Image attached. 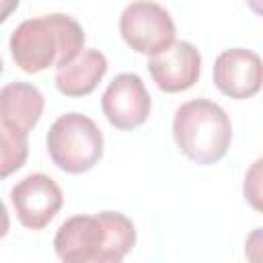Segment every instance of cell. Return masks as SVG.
<instances>
[{"label":"cell","mask_w":263,"mask_h":263,"mask_svg":"<svg viewBox=\"0 0 263 263\" xmlns=\"http://www.w3.org/2000/svg\"><path fill=\"white\" fill-rule=\"evenodd\" d=\"M136 245V226L121 212L78 214L64 220L53 249L64 263H119Z\"/></svg>","instance_id":"obj_1"},{"label":"cell","mask_w":263,"mask_h":263,"mask_svg":"<svg viewBox=\"0 0 263 263\" xmlns=\"http://www.w3.org/2000/svg\"><path fill=\"white\" fill-rule=\"evenodd\" d=\"M82 25L64 12L23 21L10 35L8 47L14 64L27 74L60 68L84 49Z\"/></svg>","instance_id":"obj_2"},{"label":"cell","mask_w":263,"mask_h":263,"mask_svg":"<svg viewBox=\"0 0 263 263\" xmlns=\"http://www.w3.org/2000/svg\"><path fill=\"white\" fill-rule=\"evenodd\" d=\"M173 138L189 160L214 164L222 160L230 148L232 123L218 103L210 99H191L175 111Z\"/></svg>","instance_id":"obj_3"},{"label":"cell","mask_w":263,"mask_h":263,"mask_svg":"<svg viewBox=\"0 0 263 263\" xmlns=\"http://www.w3.org/2000/svg\"><path fill=\"white\" fill-rule=\"evenodd\" d=\"M45 144L51 162L60 171L82 175L101 160L105 140L103 132L88 115L72 111L51 123Z\"/></svg>","instance_id":"obj_4"},{"label":"cell","mask_w":263,"mask_h":263,"mask_svg":"<svg viewBox=\"0 0 263 263\" xmlns=\"http://www.w3.org/2000/svg\"><path fill=\"white\" fill-rule=\"evenodd\" d=\"M119 33L134 51L154 55L175 41L177 27L164 6L152 0H136L123 8Z\"/></svg>","instance_id":"obj_5"},{"label":"cell","mask_w":263,"mask_h":263,"mask_svg":"<svg viewBox=\"0 0 263 263\" xmlns=\"http://www.w3.org/2000/svg\"><path fill=\"white\" fill-rule=\"evenodd\" d=\"M10 201L18 222L29 230L45 228L62 210L60 185L45 173H31L10 189Z\"/></svg>","instance_id":"obj_6"},{"label":"cell","mask_w":263,"mask_h":263,"mask_svg":"<svg viewBox=\"0 0 263 263\" xmlns=\"http://www.w3.org/2000/svg\"><path fill=\"white\" fill-rule=\"evenodd\" d=\"M101 109L107 121L117 129H136L140 127L152 109V99L134 72L117 74L101 97Z\"/></svg>","instance_id":"obj_7"},{"label":"cell","mask_w":263,"mask_h":263,"mask_svg":"<svg viewBox=\"0 0 263 263\" xmlns=\"http://www.w3.org/2000/svg\"><path fill=\"white\" fill-rule=\"evenodd\" d=\"M263 64L257 51L247 47L224 49L214 62V84L230 99H251L259 92Z\"/></svg>","instance_id":"obj_8"},{"label":"cell","mask_w":263,"mask_h":263,"mask_svg":"<svg viewBox=\"0 0 263 263\" xmlns=\"http://www.w3.org/2000/svg\"><path fill=\"white\" fill-rule=\"evenodd\" d=\"M148 72L156 86L164 92L187 90L199 80L201 53L189 41H173L162 51L150 55Z\"/></svg>","instance_id":"obj_9"},{"label":"cell","mask_w":263,"mask_h":263,"mask_svg":"<svg viewBox=\"0 0 263 263\" xmlns=\"http://www.w3.org/2000/svg\"><path fill=\"white\" fill-rule=\"evenodd\" d=\"M43 92L31 82H8L0 88V123L29 136L43 115Z\"/></svg>","instance_id":"obj_10"},{"label":"cell","mask_w":263,"mask_h":263,"mask_svg":"<svg viewBox=\"0 0 263 263\" xmlns=\"http://www.w3.org/2000/svg\"><path fill=\"white\" fill-rule=\"evenodd\" d=\"M107 72V58L99 49H82L74 60L55 68V86L66 97L90 95Z\"/></svg>","instance_id":"obj_11"},{"label":"cell","mask_w":263,"mask_h":263,"mask_svg":"<svg viewBox=\"0 0 263 263\" xmlns=\"http://www.w3.org/2000/svg\"><path fill=\"white\" fill-rule=\"evenodd\" d=\"M29 156V142L27 136L12 132L4 123H0V179L10 177L16 173Z\"/></svg>","instance_id":"obj_12"},{"label":"cell","mask_w":263,"mask_h":263,"mask_svg":"<svg viewBox=\"0 0 263 263\" xmlns=\"http://www.w3.org/2000/svg\"><path fill=\"white\" fill-rule=\"evenodd\" d=\"M259 164H261V160H255V164L251 166V171L245 177V197L251 201V205L255 210H261V203H259V177H261Z\"/></svg>","instance_id":"obj_13"},{"label":"cell","mask_w":263,"mask_h":263,"mask_svg":"<svg viewBox=\"0 0 263 263\" xmlns=\"http://www.w3.org/2000/svg\"><path fill=\"white\" fill-rule=\"evenodd\" d=\"M21 0H0V23H4L16 8Z\"/></svg>","instance_id":"obj_14"},{"label":"cell","mask_w":263,"mask_h":263,"mask_svg":"<svg viewBox=\"0 0 263 263\" xmlns=\"http://www.w3.org/2000/svg\"><path fill=\"white\" fill-rule=\"evenodd\" d=\"M8 228H10V216H8L4 201L0 199V238H4L8 234Z\"/></svg>","instance_id":"obj_15"},{"label":"cell","mask_w":263,"mask_h":263,"mask_svg":"<svg viewBox=\"0 0 263 263\" xmlns=\"http://www.w3.org/2000/svg\"><path fill=\"white\" fill-rule=\"evenodd\" d=\"M2 70H4V64H2V58H0V74H2Z\"/></svg>","instance_id":"obj_16"}]
</instances>
